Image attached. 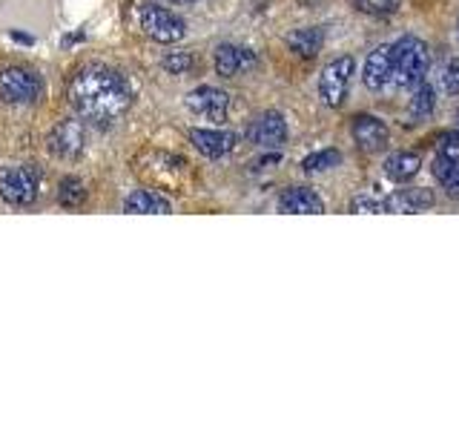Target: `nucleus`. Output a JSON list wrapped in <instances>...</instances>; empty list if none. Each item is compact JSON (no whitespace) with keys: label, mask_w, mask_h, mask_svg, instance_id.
<instances>
[{"label":"nucleus","mask_w":459,"mask_h":430,"mask_svg":"<svg viewBox=\"0 0 459 430\" xmlns=\"http://www.w3.org/2000/svg\"><path fill=\"white\" fill-rule=\"evenodd\" d=\"M69 104L83 121L109 126L133 107V90L121 72L109 66H86L69 83Z\"/></svg>","instance_id":"nucleus-1"},{"label":"nucleus","mask_w":459,"mask_h":430,"mask_svg":"<svg viewBox=\"0 0 459 430\" xmlns=\"http://www.w3.org/2000/svg\"><path fill=\"white\" fill-rule=\"evenodd\" d=\"M135 172L138 176L158 186V190H169V193H184L186 186V161L172 152H161V150H147L135 158Z\"/></svg>","instance_id":"nucleus-2"},{"label":"nucleus","mask_w":459,"mask_h":430,"mask_svg":"<svg viewBox=\"0 0 459 430\" xmlns=\"http://www.w3.org/2000/svg\"><path fill=\"white\" fill-rule=\"evenodd\" d=\"M430 69V52L420 38H402L394 43V72H391V86L396 90H411L420 86Z\"/></svg>","instance_id":"nucleus-3"},{"label":"nucleus","mask_w":459,"mask_h":430,"mask_svg":"<svg viewBox=\"0 0 459 430\" xmlns=\"http://www.w3.org/2000/svg\"><path fill=\"white\" fill-rule=\"evenodd\" d=\"M138 21H141V32L155 43H178L186 35V23L178 14L158 4H143L138 12Z\"/></svg>","instance_id":"nucleus-4"},{"label":"nucleus","mask_w":459,"mask_h":430,"mask_svg":"<svg viewBox=\"0 0 459 430\" xmlns=\"http://www.w3.org/2000/svg\"><path fill=\"white\" fill-rule=\"evenodd\" d=\"M353 57L342 55L336 61H330L319 78V98L327 109H339L348 98V86H351V75H353Z\"/></svg>","instance_id":"nucleus-5"},{"label":"nucleus","mask_w":459,"mask_h":430,"mask_svg":"<svg viewBox=\"0 0 459 430\" xmlns=\"http://www.w3.org/2000/svg\"><path fill=\"white\" fill-rule=\"evenodd\" d=\"M0 198L12 207H26L38 198V176L32 167L0 169Z\"/></svg>","instance_id":"nucleus-6"},{"label":"nucleus","mask_w":459,"mask_h":430,"mask_svg":"<svg viewBox=\"0 0 459 430\" xmlns=\"http://www.w3.org/2000/svg\"><path fill=\"white\" fill-rule=\"evenodd\" d=\"M40 90H43V83L35 72L18 69V66L0 72V98H4L6 104H14V107L35 104L40 98Z\"/></svg>","instance_id":"nucleus-7"},{"label":"nucleus","mask_w":459,"mask_h":430,"mask_svg":"<svg viewBox=\"0 0 459 430\" xmlns=\"http://www.w3.org/2000/svg\"><path fill=\"white\" fill-rule=\"evenodd\" d=\"M186 109L198 118L212 121V124H224L227 112H230V95L224 90H215V86H198L190 95H186Z\"/></svg>","instance_id":"nucleus-8"},{"label":"nucleus","mask_w":459,"mask_h":430,"mask_svg":"<svg viewBox=\"0 0 459 430\" xmlns=\"http://www.w3.org/2000/svg\"><path fill=\"white\" fill-rule=\"evenodd\" d=\"M258 66V55L247 47H236V43H224L215 49V72L221 78H238L247 75Z\"/></svg>","instance_id":"nucleus-9"},{"label":"nucleus","mask_w":459,"mask_h":430,"mask_svg":"<svg viewBox=\"0 0 459 430\" xmlns=\"http://www.w3.org/2000/svg\"><path fill=\"white\" fill-rule=\"evenodd\" d=\"M247 138L255 143V147H264V150H276L287 141V121L281 112H264L258 115L253 121Z\"/></svg>","instance_id":"nucleus-10"},{"label":"nucleus","mask_w":459,"mask_h":430,"mask_svg":"<svg viewBox=\"0 0 459 430\" xmlns=\"http://www.w3.org/2000/svg\"><path fill=\"white\" fill-rule=\"evenodd\" d=\"M391 72H394V43H385V47H377L365 61V86L373 92L391 86Z\"/></svg>","instance_id":"nucleus-11"},{"label":"nucleus","mask_w":459,"mask_h":430,"mask_svg":"<svg viewBox=\"0 0 459 430\" xmlns=\"http://www.w3.org/2000/svg\"><path fill=\"white\" fill-rule=\"evenodd\" d=\"M83 141H86V133H83V124L75 121V118H66L61 121L49 135V147L57 158H78L81 150H83Z\"/></svg>","instance_id":"nucleus-12"},{"label":"nucleus","mask_w":459,"mask_h":430,"mask_svg":"<svg viewBox=\"0 0 459 430\" xmlns=\"http://www.w3.org/2000/svg\"><path fill=\"white\" fill-rule=\"evenodd\" d=\"M190 141L193 147L204 155V158H224L227 152L236 150L238 135L227 133V129H190Z\"/></svg>","instance_id":"nucleus-13"},{"label":"nucleus","mask_w":459,"mask_h":430,"mask_svg":"<svg viewBox=\"0 0 459 430\" xmlns=\"http://www.w3.org/2000/svg\"><path fill=\"white\" fill-rule=\"evenodd\" d=\"M351 129H353V141L365 152H382L387 147V138H391L387 126L379 118H373V115H356Z\"/></svg>","instance_id":"nucleus-14"},{"label":"nucleus","mask_w":459,"mask_h":430,"mask_svg":"<svg viewBox=\"0 0 459 430\" xmlns=\"http://www.w3.org/2000/svg\"><path fill=\"white\" fill-rule=\"evenodd\" d=\"M279 210L290 215H319L325 212V201L310 186H290L287 193H281Z\"/></svg>","instance_id":"nucleus-15"},{"label":"nucleus","mask_w":459,"mask_h":430,"mask_svg":"<svg viewBox=\"0 0 459 430\" xmlns=\"http://www.w3.org/2000/svg\"><path fill=\"white\" fill-rule=\"evenodd\" d=\"M387 212H402V215H411V212H422L430 210L437 204V195L430 190H399L391 198H385Z\"/></svg>","instance_id":"nucleus-16"},{"label":"nucleus","mask_w":459,"mask_h":430,"mask_svg":"<svg viewBox=\"0 0 459 430\" xmlns=\"http://www.w3.org/2000/svg\"><path fill=\"white\" fill-rule=\"evenodd\" d=\"M325 47V32L319 26H305V29H293L287 35V49L299 57H316Z\"/></svg>","instance_id":"nucleus-17"},{"label":"nucleus","mask_w":459,"mask_h":430,"mask_svg":"<svg viewBox=\"0 0 459 430\" xmlns=\"http://www.w3.org/2000/svg\"><path fill=\"white\" fill-rule=\"evenodd\" d=\"M124 210L133 212V215H167L169 201L164 195L152 193V190H135L124 201Z\"/></svg>","instance_id":"nucleus-18"},{"label":"nucleus","mask_w":459,"mask_h":430,"mask_svg":"<svg viewBox=\"0 0 459 430\" xmlns=\"http://www.w3.org/2000/svg\"><path fill=\"white\" fill-rule=\"evenodd\" d=\"M420 167H422V158L416 152H394L385 161V176L391 181H396V184H405V181L416 178Z\"/></svg>","instance_id":"nucleus-19"},{"label":"nucleus","mask_w":459,"mask_h":430,"mask_svg":"<svg viewBox=\"0 0 459 430\" xmlns=\"http://www.w3.org/2000/svg\"><path fill=\"white\" fill-rule=\"evenodd\" d=\"M434 107H437V92L430 90L428 83H420L413 90V98L408 100V118L411 121H425L434 115Z\"/></svg>","instance_id":"nucleus-20"},{"label":"nucleus","mask_w":459,"mask_h":430,"mask_svg":"<svg viewBox=\"0 0 459 430\" xmlns=\"http://www.w3.org/2000/svg\"><path fill=\"white\" fill-rule=\"evenodd\" d=\"M434 176L442 181L445 193H448L451 198H459V161H451V158L437 155V161H434Z\"/></svg>","instance_id":"nucleus-21"},{"label":"nucleus","mask_w":459,"mask_h":430,"mask_svg":"<svg viewBox=\"0 0 459 430\" xmlns=\"http://www.w3.org/2000/svg\"><path fill=\"white\" fill-rule=\"evenodd\" d=\"M57 201H61V207L75 210L86 201V186L78 178H64L61 186H57Z\"/></svg>","instance_id":"nucleus-22"},{"label":"nucleus","mask_w":459,"mask_h":430,"mask_svg":"<svg viewBox=\"0 0 459 430\" xmlns=\"http://www.w3.org/2000/svg\"><path fill=\"white\" fill-rule=\"evenodd\" d=\"M342 164V152L339 150H322V152H313L301 161V169L305 172H325V169H333Z\"/></svg>","instance_id":"nucleus-23"},{"label":"nucleus","mask_w":459,"mask_h":430,"mask_svg":"<svg viewBox=\"0 0 459 430\" xmlns=\"http://www.w3.org/2000/svg\"><path fill=\"white\" fill-rule=\"evenodd\" d=\"M161 66L169 72V75H186V72L195 66V57L190 52H169L161 61Z\"/></svg>","instance_id":"nucleus-24"},{"label":"nucleus","mask_w":459,"mask_h":430,"mask_svg":"<svg viewBox=\"0 0 459 430\" xmlns=\"http://www.w3.org/2000/svg\"><path fill=\"white\" fill-rule=\"evenodd\" d=\"M351 210L353 212H387V204H385V198H379V195L362 193V195H356L351 201Z\"/></svg>","instance_id":"nucleus-25"},{"label":"nucleus","mask_w":459,"mask_h":430,"mask_svg":"<svg viewBox=\"0 0 459 430\" xmlns=\"http://www.w3.org/2000/svg\"><path fill=\"white\" fill-rule=\"evenodd\" d=\"M402 0H353V6L365 14H391L399 9Z\"/></svg>","instance_id":"nucleus-26"},{"label":"nucleus","mask_w":459,"mask_h":430,"mask_svg":"<svg viewBox=\"0 0 459 430\" xmlns=\"http://www.w3.org/2000/svg\"><path fill=\"white\" fill-rule=\"evenodd\" d=\"M437 155L451 158V161H459V133H445L437 143Z\"/></svg>","instance_id":"nucleus-27"},{"label":"nucleus","mask_w":459,"mask_h":430,"mask_svg":"<svg viewBox=\"0 0 459 430\" xmlns=\"http://www.w3.org/2000/svg\"><path fill=\"white\" fill-rule=\"evenodd\" d=\"M442 86H445V92H448V95H459V57H454V61L445 66Z\"/></svg>","instance_id":"nucleus-28"},{"label":"nucleus","mask_w":459,"mask_h":430,"mask_svg":"<svg viewBox=\"0 0 459 430\" xmlns=\"http://www.w3.org/2000/svg\"><path fill=\"white\" fill-rule=\"evenodd\" d=\"M281 161V155H276V152H273V155H267V158H262V164H255L258 169H270L273 164H279Z\"/></svg>","instance_id":"nucleus-29"},{"label":"nucleus","mask_w":459,"mask_h":430,"mask_svg":"<svg viewBox=\"0 0 459 430\" xmlns=\"http://www.w3.org/2000/svg\"><path fill=\"white\" fill-rule=\"evenodd\" d=\"M172 4H195V0H172Z\"/></svg>","instance_id":"nucleus-30"},{"label":"nucleus","mask_w":459,"mask_h":430,"mask_svg":"<svg viewBox=\"0 0 459 430\" xmlns=\"http://www.w3.org/2000/svg\"><path fill=\"white\" fill-rule=\"evenodd\" d=\"M456 32H459V23H456Z\"/></svg>","instance_id":"nucleus-31"}]
</instances>
